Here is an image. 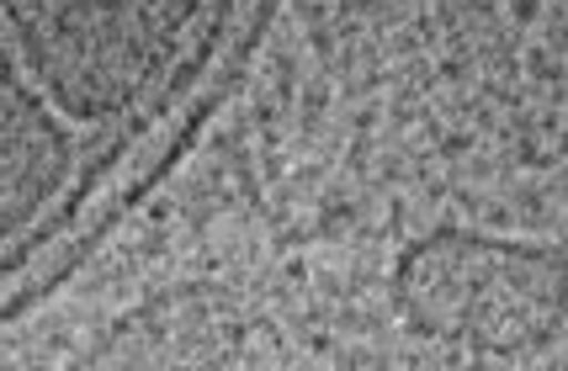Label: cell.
<instances>
[{"instance_id":"cell-1","label":"cell","mask_w":568,"mask_h":371,"mask_svg":"<svg viewBox=\"0 0 568 371\" xmlns=\"http://www.w3.org/2000/svg\"><path fill=\"white\" fill-rule=\"evenodd\" d=\"M404 319L446 346L520 355L564 334V255L495 234L436 228L394 271Z\"/></svg>"}]
</instances>
